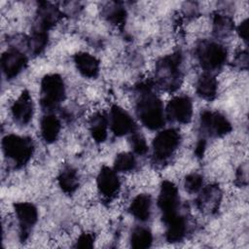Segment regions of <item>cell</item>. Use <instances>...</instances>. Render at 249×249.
I'll return each mask as SVG.
<instances>
[{
    "instance_id": "1",
    "label": "cell",
    "mask_w": 249,
    "mask_h": 249,
    "mask_svg": "<svg viewBox=\"0 0 249 249\" xmlns=\"http://www.w3.org/2000/svg\"><path fill=\"white\" fill-rule=\"evenodd\" d=\"M136 115L143 125L151 130L160 128L164 124V110L160 99L153 92L149 82L137 86Z\"/></svg>"
},
{
    "instance_id": "2",
    "label": "cell",
    "mask_w": 249,
    "mask_h": 249,
    "mask_svg": "<svg viewBox=\"0 0 249 249\" xmlns=\"http://www.w3.org/2000/svg\"><path fill=\"white\" fill-rule=\"evenodd\" d=\"M181 62L182 54L176 52L161 57L156 63V82L162 89L171 92L180 87L182 83Z\"/></svg>"
},
{
    "instance_id": "3",
    "label": "cell",
    "mask_w": 249,
    "mask_h": 249,
    "mask_svg": "<svg viewBox=\"0 0 249 249\" xmlns=\"http://www.w3.org/2000/svg\"><path fill=\"white\" fill-rule=\"evenodd\" d=\"M2 150L5 157L16 167H21L30 160L34 151V145L29 137L9 134L2 140Z\"/></svg>"
},
{
    "instance_id": "4",
    "label": "cell",
    "mask_w": 249,
    "mask_h": 249,
    "mask_svg": "<svg viewBox=\"0 0 249 249\" xmlns=\"http://www.w3.org/2000/svg\"><path fill=\"white\" fill-rule=\"evenodd\" d=\"M65 97V87L58 74H48L41 82L40 103L44 111L52 112Z\"/></svg>"
},
{
    "instance_id": "5",
    "label": "cell",
    "mask_w": 249,
    "mask_h": 249,
    "mask_svg": "<svg viewBox=\"0 0 249 249\" xmlns=\"http://www.w3.org/2000/svg\"><path fill=\"white\" fill-rule=\"evenodd\" d=\"M196 56L200 66L210 73L224 65L227 60V50L217 42L203 40L196 48Z\"/></svg>"
},
{
    "instance_id": "6",
    "label": "cell",
    "mask_w": 249,
    "mask_h": 249,
    "mask_svg": "<svg viewBox=\"0 0 249 249\" xmlns=\"http://www.w3.org/2000/svg\"><path fill=\"white\" fill-rule=\"evenodd\" d=\"M180 143V134L175 128L160 131L153 140V158L156 162L166 161Z\"/></svg>"
},
{
    "instance_id": "7",
    "label": "cell",
    "mask_w": 249,
    "mask_h": 249,
    "mask_svg": "<svg viewBox=\"0 0 249 249\" xmlns=\"http://www.w3.org/2000/svg\"><path fill=\"white\" fill-rule=\"evenodd\" d=\"M201 131L212 137H221L231 132V124L228 118L216 111L205 110L201 112L199 118Z\"/></svg>"
},
{
    "instance_id": "8",
    "label": "cell",
    "mask_w": 249,
    "mask_h": 249,
    "mask_svg": "<svg viewBox=\"0 0 249 249\" xmlns=\"http://www.w3.org/2000/svg\"><path fill=\"white\" fill-rule=\"evenodd\" d=\"M180 197L177 187L170 181H163L158 197V206L161 211L163 223L178 214Z\"/></svg>"
},
{
    "instance_id": "9",
    "label": "cell",
    "mask_w": 249,
    "mask_h": 249,
    "mask_svg": "<svg viewBox=\"0 0 249 249\" xmlns=\"http://www.w3.org/2000/svg\"><path fill=\"white\" fill-rule=\"evenodd\" d=\"M14 208L19 224L20 240L24 241L38 220V210L35 205L30 202L15 203Z\"/></svg>"
},
{
    "instance_id": "10",
    "label": "cell",
    "mask_w": 249,
    "mask_h": 249,
    "mask_svg": "<svg viewBox=\"0 0 249 249\" xmlns=\"http://www.w3.org/2000/svg\"><path fill=\"white\" fill-rule=\"evenodd\" d=\"M193 115V103L190 97L186 95L174 96L166 106V116L169 120L179 123L188 124Z\"/></svg>"
},
{
    "instance_id": "11",
    "label": "cell",
    "mask_w": 249,
    "mask_h": 249,
    "mask_svg": "<svg viewBox=\"0 0 249 249\" xmlns=\"http://www.w3.org/2000/svg\"><path fill=\"white\" fill-rule=\"evenodd\" d=\"M26 55L16 48H11L1 56V68L7 79L17 77L26 66Z\"/></svg>"
},
{
    "instance_id": "12",
    "label": "cell",
    "mask_w": 249,
    "mask_h": 249,
    "mask_svg": "<svg viewBox=\"0 0 249 249\" xmlns=\"http://www.w3.org/2000/svg\"><path fill=\"white\" fill-rule=\"evenodd\" d=\"M109 124L111 130L117 136H124L136 130L135 123L131 116L118 105H113L111 108Z\"/></svg>"
},
{
    "instance_id": "13",
    "label": "cell",
    "mask_w": 249,
    "mask_h": 249,
    "mask_svg": "<svg viewBox=\"0 0 249 249\" xmlns=\"http://www.w3.org/2000/svg\"><path fill=\"white\" fill-rule=\"evenodd\" d=\"M33 110V101L27 90H23L20 93L11 108L13 119L19 125H25L31 121Z\"/></svg>"
},
{
    "instance_id": "14",
    "label": "cell",
    "mask_w": 249,
    "mask_h": 249,
    "mask_svg": "<svg viewBox=\"0 0 249 249\" xmlns=\"http://www.w3.org/2000/svg\"><path fill=\"white\" fill-rule=\"evenodd\" d=\"M97 188L106 198H113L120 190V180L115 169L103 166L97 175Z\"/></svg>"
},
{
    "instance_id": "15",
    "label": "cell",
    "mask_w": 249,
    "mask_h": 249,
    "mask_svg": "<svg viewBox=\"0 0 249 249\" xmlns=\"http://www.w3.org/2000/svg\"><path fill=\"white\" fill-rule=\"evenodd\" d=\"M62 17V13L55 5L50 2H40L37 8L35 27L48 31Z\"/></svg>"
},
{
    "instance_id": "16",
    "label": "cell",
    "mask_w": 249,
    "mask_h": 249,
    "mask_svg": "<svg viewBox=\"0 0 249 249\" xmlns=\"http://www.w3.org/2000/svg\"><path fill=\"white\" fill-rule=\"evenodd\" d=\"M222 193L218 185H209L201 190L196 198L197 208L205 213L213 214L217 212L221 202Z\"/></svg>"
},
{
    "instance_id": "17",
    "label": "cell",
    "mask_w": 249,
    "mask_h": 249,
    "mask_svg": "<svg viewBox=\"0 0 249 249\" xmlns=\"http://www.w3.org/2000/svg\"><path fill=\"white\" fill-rule=\"evenodd\" d=\"M74 63L77 70L84 77L95 78L99 73L98 59L88 53H76L74 55Z\"/></svg>"
},
{
    "instance_id": "18",
    "label": "cell",
    "mask_w": 249,
    "mask_h": 249,
    "mask_svg": "<svg viewBox=\"0 0 249 249\" xmlns=\"http://www.w3.org/2000/svg\"><path fill=\"white\" fill-rule=\"evenodd\" d=\"M164 224L166 225L165 238L168 242L175 243L183 240L187 233V223L183 216L177 214L176 216L164 222Z\"/></svg>"
},
{
    "instance_id": "19",
    "label": "cell",
    "mask_w": 249,
    "mask_h": 249,
    "mask_svg": "<svg viewBox=\"0 0 249 249\" xmlns=\"http://www.w3.org/2000/svg\"><path fill=\"white\" fill-rule=\"evenodd\" d=\"M60 127V122L57 117L52 114L44 116L40 123V132L43 140L46 143L54 142L59 135Z\"/></svg>"
},
{
    "instance_id": "20",
    "label": "cell",
    "mask_w": 249,
    "mask_h": 249,
    "mask_svg": "<svg viewBox=\"0 0 249 249\" xmlns=\"http://www.w3.org/2000/svg\"><path fill=\"white\" fill-rule=\"evenodd\" d=\"M151 206H152L151 196L146 194H141V195H138L136 197H134V199L131 201L129 206V211L135 219L141 222H145L150 218Z\"/></svg>"
},
{
    "instance_id": "21",
    "label": "cell",
    "mask_w": 249,
    "mask_h": 249,
    "mask_svg": "<svg viewBox=\"0 0 249 249\" xmlns=\"http://www.w3.org/2000/svg\"><path fill=\"white\" fill-rule=\"evenodd\" d=\"M217 80L211 73L205 72L196 82V93L205 100H212L217 93Z\"/></svg>"
},
{
    "instance_id": "22",
    "label": "cell",
    "mask_w": 249,
    "mask_h": 249,
    "mask_svg": "<svg viewBox=\"0 0 249 249\" xmlns=\"http://www.w3.org/2000/svg\"><path fill=\"white\" fill-rule=\"evenodd\" d=\"M108 119L105 114L97 112L89 119V132L95 142L101 143L107 137Z\"/></svg>"
},
{
    "instance_id": "23",
    "label": "cell",
    "mask_w": 249,
    "mask_h": 249,
    "mask_svg": "<svg viewBox=\"0 0 249 249\" xmlns=\"http://www.w3.org/2000/svg\"><path fill=\"white\" fill-rule=\"evenodd\" d=\"M60 189L68 195L73 194L79 187V177L77 171L71 166H65L57 177Z\"/></svg>"
},
{
    "instance_id": "24",
    "label": "cell",
    "mask_w": 249,
    "mask_h": 249,
    "mask_svg": "<svg viewBox=\"0 0 249 249\" xmlns=\"http://www.w3.org/2000/svg\"><path fill=\"white\" fill-rule=\"evenodd\" d=\"M104 18L113 25L122 26L125 22L126 11L120 2H111L103 8Z\"/></svg>"
},
{
    "instance_id": "25",
    "label": "cell",
    "mask_w": 249,
    "mask_h": 249,
    "mask_svg": "<svg viewBox=\"0 0 249 249\" xmlns=\"http://www.w3.org/2000/svg\"><path fill=\"white\" fill-rule=\"evenodd\" d=\"M153 235L149 229L145 227L135 228L130 235V245L136 249H145L152 245Z\"/></svg>"
},
{
    "instance_id": "26",
    "label": "cell",
    "mask_w": 249,
    "mask_h": 249,
    "mask_svg": "<svg viewBox=\"0 0 249 249\" xmlns=\"http://www.w3.org/2000/svg\"><path fill=\"white\" fill-rule=\"evenodd\" d=\"M48 44V31L38 27H33L31 36L27 41V46L33 54H40Z\"/></svg>"
},
{
    "instance_id": "27",
    "label": "cell",
    "mask_w": 249,
    "mask_h": 249,
    "mask_svg": "<svg viewBox=\"0 0 249 249\" xmlns=\"http://www.w3.org/2000/svg\"><path fill=\"white\" fill-rule=\"evenodd\" d=\"M233 21L225 15L216 14L213 18V32L217 37H226L233 30Z\"/></svg>"
},
{
    "instance_id": "28",
    "label": "cell",
    "mask_w": 249,
    "mask_h": 249,
    "mask_svg": "<svg viewBox=\"0 0 249 249\" xmlns=\"http://www.w3.org/2000/svg\"><path fill=\"white\" fill-rule=\"evenodd\" d=\"M136 160L131 153L119 154L114 161V169L121 172H128L135 168Z\"/></svg>"
},
{
    "instance_id": "29",
    "label": "cell",
    "mask_w": 249,
    "mask_h": 249,
    "mask_svg": "<svg viewBox=\"0 0 249 249\" xmlns=\"http://www.w3.org/2000/svg\"><path fill=\"white\" fill-rule=\"evenodd\" d=\"M129 143L133 152L139 156L145 155L148 151V145L144 136L141 133L137 132L136 130L130 133Z\"/></svg>"
},
{
    "instance_id": "30",
    "label": "cell",
    "mask_w": 249,
    "mask_h": 249,
    "mask_svg": "<svg viewBox=\"0 0 249 249\" xmlns=\"http://www.w3.org/2000/svg\"><path fill=\"white\" fill-rule=\"evenodd\" d=\"M203 185V179L202 176L198 173H191L185 178V189L190 194L197 193L201 190Z\"/></svg>"
},
{
    "instance_id": "31",
    "label": "cell",
    "mask_w": 249,
    "mask_h": 249,
    "mask_svg": "<svg viewBox=\"0 0 249 249\" xmlns=\"http://www.w3.org/2000/svg\"><path fill=\"white\" fill-rule=\"evenodd\" d=\"M93 242H94V236L91 233H82L76 243H75V247H79V248H91L93 246Z\"/></svg>"
},
{
    "instance_id": "32",
    "label": "cell",
    "mask_w": 249,
    "mask_h": 249,
    "mask_svg": "<svg viewBox=\"0 0 249 249\" xmlns=\"http://www.w3.org/2000/svg\"><path fill=\"white\" fill-rule=\"evenodd\" d=\"M234 65L241 69H247L248 54L245 51H241L234 58Z\"/></svg>"
},
{
    "instance_id": "33",
    "label": "cell",
    "mask_w": 249,
    "mask_h": 249,
    "mask_svg": "<svg viewBox=\"0 0 249 249\" xmlns=\"http://www.w3.org/2000/svg\"><path fill=\"white\" fill-rule=\"evenodd\" d=\"M235 183L238 186H243V185L247 184V168H246V165L240 166L238 168V170L236 171Z\"/></svg>"
},
{
    "instance_id": "34",
    "label": "cell",
    "mask_w": 249,
    "mask_h": 249,
    "mask_svg": "<svg viewBox=\"0 0 249 249\" xmlns=\"http://www.w3.org/2000/svg\"><path fill=\"white\" fill-rule=\"evenodd\" d=\"M237 33L239 37L244 41L247 42L248 40V20L244 19L237 27Z\"/></svg>"
},
{
    "instance_id": "35",
    "label": "cell",
    "mask_w": 249,
    "mask_h": 249,
    "mask_svg": "<svg viewBox=\"0 0 249 249\" xmlns=\"http://www.w3.org/2000/svg\"><path fill=\"white\" fill-rule=\"evenodd\" d=\"M205 149V141L203 139H200L198 141V143L196 144V154L197 157H201L203 155Z\"/></svg>"
}]
</instances>
